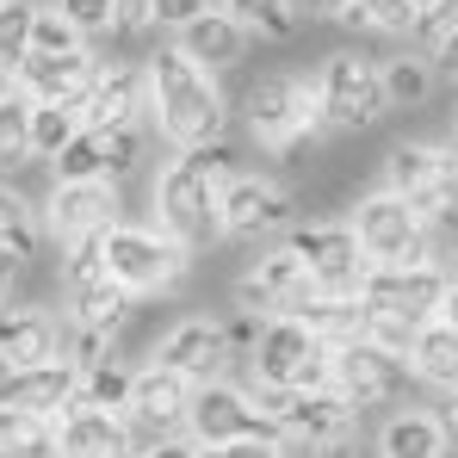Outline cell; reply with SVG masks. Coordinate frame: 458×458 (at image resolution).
<instances>
[{
  "label": "cell",
  "instance_id": "4316f807",
  "mask_svg": "<svg viewBox=\"0 0 458 458\" xmlns=\"http://www.w3.org/2000/svg\"><path fill=\"white\" fill-rule=\"evenodd\" d=\"M131 316H137V298H131L118 279H93V285H75V292H69V322H75V328H106V335L124 341Z\"/></svg>",
  "mask_w": 458,
  "mask_h": 458
},
{
  "label": "cell",
  "instance_id": "d6986e66",
  "mask_svg": "<svg viewBox=\"0 0 458 458\" xmlns=\"http://www.w3.org/2000/svg\"><path fill=\"white\" fill-rule=\"evenodd\" d=\"M87 124L93 131H143L149 124V75L143 63H99L87 87Z\"/></svg>",
  "mask_w": 458,
  "mask_h": 458
},
{
  "label": "cell",
  "instance_id": "2e32d148",
  "mask_svg": "<svg viewBox=\"0 0 458 458\" xmlns=\"http://www.w3.org/2000/svg\"><path fill=\"white\" fill-rule=\"evenodd\" d=\"M316 298V279L304 273V260L273 242L260 260H248V273L235 279V310H254V316H298Z\"/></svg>",
  "mask_w": 458,
  "mask_h": 458
},
{
  "label": "cell",
  "instance_id": "8d00e7d4",
  "mask_svg": "<svg viewBox=\"0 0 458 458\" xmlns=\"http://www.w3.org/2000/svg\"><path fill=\"white\" fill-rule=\"evenodd\" d=\"M131 384H137V366H124V360H106V366L81 372V403L124 415V409H131Z\"/></svg>",
  "mask_w": 458,
  "mask_h": 458
},
{
  "label": "cell",
  "instance_id": "52a82bcc",
  "mask_svg": "<svg viewBox=\"0 0 458 458\" xmlns=\"http://www.w3.org/2000/svg\"><path fill=\"white\" fill-rule=\"evenodd\" d=\"M298 224H304L298 192H285L267 174H235V180H224V192H217V242L260 248V242H285Z\"/></svg>",
  "mask_w": 458,
  "mask_h": 458
},
{
  "label": "cell",
  "instance_id": "7a4b0ae2",
  "mask_svg": "<svg viewBox=\"0 0 458 458\" xmlns=\"http://www.w3.org/2000/svg\"><path fill=\"white\" fill-rule=\"evenodd\" d=\"M242 167H235L229 137L224 143H205V149H174V161L155 174V229H167L186 248L217 242V192Z\"/></svg>",
  "mask_w": 458,
  "mask_h": 458
},
{
  "label": "cell",
  "instance_id": "c3c4849f",
  "mask_svg": "<svg viewBox=\"0 0 458 458\" xmlns=\"http://www.w3.org/2000/svg\"><path fill=\"white\" fill-rule=\"evenodd\" d=\"M25 273V260L13 254V248H0V310H6V292H13V279Z\"/></svg>",
  "mask_w": 458,
  "mask_h": 458
},
{
  "label": "cell",
  "instance_id": "681fc988",
  "mask_svg": "<svg viewBox=\"0 0 458 458\" xmlns=\"http://www.w3.org/2000/svg\"><path fill=\"white\" fill-rule=\"evenodd\" d=\"M131 458H192V440H161V446H143Z\"/></svg>",
  "mask_w": 458,
  "mask_h": 458
},
{
  "label": "cell",
  "instance_id": "9a60e30c",
  "mask_svg": "<svg viewBox=\"0 0 458 458\" xmlns=\"http://www.w3.org/2000/svg\"><path fill=\"white\" fill-rule=\"evenodd\" d=\"M192 390H199L192 378H180V372H167V366H155V360H149V366H137L131 409H124L137 453H143V446H161V440H180L186 409H192Z\"/></svg>",
  "mask_w": 458,
  "mask_h": 458
},
{
  "label": "cell",
  "instance_id": "8fae6325",
  "mask_svg": "<svg viewBox=\"0 0 458 458\" xmlns=\"http://www.w3.org/2000/svg\"><path fill=\"white\" fill-rule=\"evenodd\" d=\"M186 434H192V446H229V440H279V446H285L279 421L254 403V390H248V384H229V378L192 390Z\"/></svg>",
  "mask_w": 458,
  "mask_h": 458
},
{
  "label": "cell",
  "instance_id": "db71d44e",
  "mask_svg": "<svg viewBox=\"0 0 458 458\" xmlns=\"http://www.w3.org/2000/svg\"><path fill=\"white\" fill-rule=\"evenodd\" d=\"M453 149H458V112H453Z\"/></svg>",
  "mask_w": 458,
  "mask_h": 458
},
{
  "label": "cell",
  "instance_id": "1f68e13d",
  "mask_svg": "<svg viewBox=\"0 0 458 458\" xmlns=\"http://www.w3.org/2000/svg\"><path fill=\"white\" fill-rule=\"evenodd\" d=\"M0 248H13L25 267L44 248V205H31L19 186H0Z\"/></svg>",
  "mask_w": 458,
  "mask_h": 458
},
{
  "label": "cell",
  "instance_id": "f1b7e54d",
  "mask_svg": "<svg viewBox=\"0 0 458 458\" xmlns=\"http://www.w3.org/2000/svg\"><path fill=\"white\" fill-rule=\"evenodd\" d=\"M378 81H384V106H396V112H415V106H428L434 99V63L421 56V50H396V56H378Z\"/></svg>",
  "mask_w": 458,
  "mask_h": 458
},
{
  "label": "cell",
  "instance_id": "60d3db41",
  "mask_svg": "<svg viewBox=\"0 0 458 458\" xmlns=\"http://www.w3.org/2000/svg\"><path fill=\"white\" fill-rule=\"evenodd\" d=\"M260 322L267 316H254V310H229L224 316V341H229V360H254V341H260Z\"/></svg>",
  "mask_w": 458,
  "mask_h": 458
},
{
  "label": "cell",
  "instance_id": "83f0119b",
  "mask_svg": "<svg viewBox=\"0 0 458 458\" xmlns=\"http://www.w3.org/2000/svg\"><path fill=\"white\" fill-rule=\"evenodd\" d=\"M446 453H453V440H446L440 415H421V409L390 415L378 434V458H446Z\"/></svg>",
  "mask_w": 458,
  "mask_h": 458
},
{
  "label": "cell",
  "instance_id": "f35d334b",
  "mask_svg": "<svg viewBox=\"0 0 458 458\" xmlns=\"http://www.w3.org/2000/svg\"><path fill=\"white\" fill-rule=\"evenodd\" d=\"M341 25H353V31H390V38H409V0H353Z\"/></svg>",
  "mask_w": 458,
  "mask_h": 458
},
{
  "label": "cell",
  "instance_id": "d6a6232c",
  "mask_svg": "<svg viewBox=\"0 0 458 458\" xmlns=\"http://www.w3.org/2000/svg\"><path fill=\"white\" fill-rule=\"evenodd\" d=\"M0 458H56V421L0 403Z\"/></svg>",
  "mask_w": 458,
  "mask_h": 458
},
{
  "label": "cell",
  "instance_id": "4dcf8cb0",
  "mask_svg": "<svg viewBox=\"0 0 458 458\" xmlns=\"http://www.w3.org/2000/svg\"><path fill=\"white\" fill-rule=\"evenodd\" d=\"M298 322H304L310 335H322L328 347H347V341H366V304L360 298H310L298 310Z\"/></svg>",
  "mask_w": 458,
  "mask_h": 458
},
{
  "label": "cell",
  "instance_id": "5bb4252c",
  "mask_svg": "<svg viewBox=\"0 0 458 458\" xmlns=\"http://www.w3.org/2000/svg\"><path fill=\"white\" fill-rule=\"evenodd\" d=\"M124 199H118V180H56L50 199H44V235H56L63 248L93 242L106 229H118L124 217Z\"/></svg>",
  "mask_w": 458,
  "mask_h": 458
},
{
  "label": "cell",
  "instance_id": "ab89813d",
  "mask_svg": "<svg viewBox=\"0 0 458 458\" xmlns=\"http://www.w3.org/2000/svg\"><path fill=\"white\" fill-rule=\"evenodd\" d=\"M93 279H106V242H99V235H93V242H75V248L63 254V292L93 285Z\"/></svg>",
  "mask_w": 458,
  "mask_h": 458
},
{
  "label": "cell",
  "instance_id": "bcb514c9",
  "mask_svg": "<svg viewBox=\"0 0 458 458\" xmlns=\"http://www.w3.org/2000/svg\"><path fill=\"white\" fill-rule=\"evenodd\" d=\"M428 63H434V75H440V81H453V87H458V25L428 50Z\"/></svg>",
  "mask_w": 458,
  "mask_h": 458
},
{
  "label": "cell",
  "instance_id": "9c48e42d",
  "mask_svg": "<svg viewBox=\"0 0 458 458\" xmlns=\"http://www.w3.org/2000/svg\"><path fill=\"white\" fill-rule=\"evenodd\" d=\"M347 224L360 235V248H366V260L372 267H421V260H434V224L421 217V211H409L396 192H366L353 211H347Z\"/></svg>",
  "mask_w": 458,
  "mask_h": 458
},
{
  "label": "cell",
  "instance_id": "e575fe53",
  "mask_svg": "<svg viewBox=\"0 0 458 458\" xmlns=\"http://www.w3.org/2000/svg\"><path fill=\"white\" fill-rule=\"evenodd\" d=\"M25 161H38L31 155V99L13 87L0 99V174H19Z\"/></svg>",
  "mask_w": 458,
  "mask_h": 458
},
{
  "label": "cell",
  "instance_id": "7402d4cb",
  "mask_svg": "<svg viewBox=\"0 0 458 458\" xmlns=\"http://www.w3.org/2000/svg\"><path fill=\"white\" fill-rule=\"evenodd\" d=\"M50 360H63V322L38 304L0 310V372H25Z\"/></svg>",
  "mask_w": 458,
  "mask_h": 458
},
{
  "label": "cell",
  "instance_id": "cb8c5ba5",
  "mask_svg": "<svg viewBox=\"0 0 458 458\" xmlns=\"http://www.w3.org/2000/svg\"><path fill=\"white\" fill-rule=\"evenodd\" d=\"M81 396V366L50 360V366H25V372H0V403L6 409H31V415H63Z\"/></svg>",
  "mask_w": 458,
  "mask_h": 458
},
{
  "label": "cell",
  "instance_id": "816d5d0a",
  "mask_svg": "<svg viewBox=\"0 0 458 458\" xmlns=\"http://www.w3.org/2000/svg\"><path fill=\"white\" fill-rule=\"evenodd\" d=\"M440 322H446V328H458V279L446 285V298H440Z\"/></svg>",
  "mask_w": 458,
  "mask_h": 458
},
{
  "label": "cell",
  "instance_id": "d590c367",
  "mask_svg": "<svg viewBox=\"0 0 458 458\" xmlns=\"http://www.w3.org/2000/svg\"><path fill=\"white\" fill-rule=\"evenodd\" d=\"M31 31H38V0H0V69L31 63Z\"/></svg>",
  "mask_w": 458,
  "mask_h": 458
},
{
  "label": "cell",
  "instance_id": "7bdbcfd3",
  "mask_svg": "<svg viewBox=\"0 0 458 458\" xmlns=\"http://www.w3.org/2000/svg\"><path fill=\"white\" fill-rule=\"evenodd\" d=\"M192 458H285L279 440H229V446H192Z\"/></svg>",
  "mask_w": 458,
  "mask_h": 458
},
{
  "label": "cell",
  "instance_id": "8992f818",
  "mask_svg": "<svg viewBox=\"0 0 458 458\" xmlns=\"http://www.w3.org/2000/svg\"><path fill=\"white\" fill-rule=\"evenodd\" d=\"M248 384L267 390H322L335 384V347L322 335H310L298 316H267L254 360H248Z\"/></svg>",
  "mask_w": 458,
  "mask_h": 458
},
{
  "label": "cell",
  "instance_id": "74e56055",
  "mask_svg": "<svg viewBox=\"0 0 458 458\" xmlns=\"http://www.w3.org/2000/svg\"><path fill=\"white\" fill-rule=\"evenodd\" d=\"M69 50H87V31L75 19H63L56 6H38V31H31V56H69Z\"/></svg>",
  "mask_w": 458,
  "mask_h": 458
},
{
  "label": "cell",
  "instance_id": "277c9868",
  "mask_svg": "<svg viewBox=\"0 0 458 458\" xmlns=\"http://www.w3.org/2000/svg\"><path fill=\"white\" fill-rule=\"evenodd\" d=\"M248 112V137L273 155H298L310 149L316 137H328L322 124V93H316V75H260L242 99Z\"/></svg>",
  "mask_w": 458,
  "mask_h": 458
},
{
  "label": "cell",
  "instance_id": "3957f363",
  "mask_svg": "<svg viewBox=\"0 0 458 458\" xmlns=\"http://www.w3.org/2000/svg\"><path fill=\"white\" fill-rule=\"evenodd\" d=\"M248 390L279 421L285 446H304L316 458H347L353 434H360V409L335 384H322V390H267V384H248Z\"/></svg>",
  "mask_w": 458,
  "mask_h": 458
},
{
  "label": "cell",
  "instance_id": "7dc6e473",
  "mask_svg": "<svg viewBox=\"0 0 458 458\" xmlns=\"http://www.w3.org/2000/svg\"><path fill=\"white\" fill-rule=\"evenodd\" d=\"M347 6H353V0H298L304 19H347Z\"/></svg>",
  "mask_w": 458,
  "mask_h": 458
},
{
  "label": "cell",
  "instance_id": "f5cc1de1",
  "mask_svg": "<svg viewBox=\"0 0 458 458\" xmlns=\"http://www.w3.org/2000/svg\"><path fill=\"white\" fill-rule=\"evenodd\" d=\"M13 87H19V75H13V69H0V99H6Z\"/></svg>",
  "mask_w": 458,
  "mask_h": 458
},
{
  "label": "cell",
  "instance_id": "44dd1931",
  "mask_svg": "<svg viewBox=\"0 0 458 458\" xmlns=\"http://www.w3.org/2000/svg\"><path fill=\"white\" fill-rule=\"evenodd\" d=\"M137 440H131V421L112 415V409H93V403H69L56 415V458H131Z\"/></svg>",
  "mask_w": 458,
  "mask_h": 458
},
{
  "label": "cell",
  "instance_id": "ee69618b",
  "mask_svg": "<svg viewBox=\"0 0 458 458\" xmlns=\"http://www.w3.org/2000/svg\"><path fill=\"white\" fill-rule=\"evenodd\" d=\"M205 6H211V0H155V25H161V31H186Z\"/></svg>",
  "mask_w": 458,
  "mask_h": 458
},
{
  "label": "cell",
  "instance_id": "f907efd6",
  "mask_svg": "<svg viewBox=\"0 0 458 458\" xmlns=\"http://www.w3.org/2000/svg\"><path fill=\"white\" fill-rule=\"evenodd\" d=\"M440 428H446V440H458V390L440 396Z\"/></svg>",
  "mask_w": 458,
  "mask_h": 458
},
{
  "label": "cell",
  "instance_id": "ac0fdd59",
  "mask_svg": "<svg viewBox=\"0 0 458 458\" xmlns=\"http://www.w3.org/2000/svg\"><path fill=\"white\" fill-rule=\"evenodd\" d=\"M155 366H167V372H180V378H192V384H217L229 366L224 322L217 316H180L155 341Z\"/></svg>",
  "mask_w": 458,
  "mask_h": 458
},
{
  "label": "cell",
  "instance_id": "ffe728a7",
  "mask_svg": "<svg viewBox=\"0 0 458 458\" xmlns=\"http://www.w3.org/2000/svg\"><path fill=\"white\" fill-rule=\"evenodd\" d=\"M143 161V131H81L69 149L56 155V180H124Z\"/></svg>",
  "mask_w": 458,
  "mask_h": 458
},
{
  "label": "cell",
  "instance_id": "d4e9b609",
  "mask_svg": "<svg viewBox=\"0 0 458 458\" xmlns=\"http://www.w3.org/2000/svg\"><path fill=\"white\" fill-rule=\"evenodd\" d=\"M93 75H99V56H93V50L31 56V63L19 69V93H25V99H75V106H87Z\"/></svg>",
  "mask_w": 458,
  "mask_h": 458
},
{
  "label": "cell",
  "instance_id": "6da1fadb",
  "mask_svg": "<svg viewBox=\"0 0 458 458\" xmlns=\"http://www.w3.org/2000/svg\"><path fill=\"white\" fill-rule=\"evenodd\" d=\"M143 75H149V124L161 131V143H174V149L224 143L229 99L211 69H199L180 44H161L143 56Z\"/></svg>",
  "mask_w": 458,
  "mask_h": 458
},
{
  "label": "cell",
  "instance_id": "30bf717a",
  "mask_svg": "<svg viewBox=\"0 0 458 458\" xmlns=\"http://www.w3.org/2000/svg\"><path fill=\"white\" fill-rule=\"evenodd\" d=\"M316 93H322V124L335 137H360L390 112L384 81H378V56H366V50H335L316 69Z\"/></svg>",
  "mask_w": 458,
  "mask_h": 458
},
{
  "label": "cell",
  "instance_id": "f546056e",
  "mask_svg": "<svg viewBox=\"0 0 458 458\" xmlns=\"http://www.w3.org/2000/svg\"><path fill=\"white\" fill-rule=\"evenodd\" d=\"M81 131H87V106H75V99H31V155L38 161H56Z\"/></svg>",
  "mask_w": 458,
  "mask_h": 458
},
{
  "label": "cell",
  "instance_id": "484cf974",
  "mask_svg": "<svg viewBox=\"0 0 458 458\" xmlns=\"http://www.w3.org/2000/svg\"><path fill=\"white\" fill-rule=\"evenodd\" d=\"M403 366H409L415 384H428V390H440V396L458 390V328H446V322L434 316V322L415 335V347H409Z\"/></svg>",
  "mask_w": 458,
  "mask_h": 458
},
{
  "label": "cell",
  "instance_id": "b9f144b4",
  "mask_svg": "<svg viewBox=\"0 0 458 458\" xmlns=\"http://www.w3.org/2000/svg\"><path fill=\"white\" fill-rule=\"evenodd\" d=\"M63 19H75L87 38H99V31H118V19H112V0H50Z\"/></svg>",
  "mask_w": 458,
  "mask_h": 458
},
{
  "label": "cell",
  "instance_id": "603a6c76",
  "mask_svg": "<svg viewBox=\"0 0 458 458\" xmlns=\"http://www.w3.org/2000/svg\"><path fill=\"white\" fill-rule=\"evenodd\" d=\"M174 44L199 63V69H211V75H224V69H235V63H248V44H254V31L235 19V13H224L217 0L186 25V31H174Z\"/></svg>",
  "mask_w": 458,
  "mask_h": 458
},
{
  "label": "cell",
  "instance_id": "ba28073f",
  "mask_svg": "<svg viewBox=\"0 0 458 458\" xmlns=\"http://www.w3.org/2000/svg\"><path fill=\"white\" fill-rule=\"evenodd\" d=\"M384 192H396L428 224L458 211V149L453 143H396L384 155Z\"/></svg>",
  "mask_w": 458,
  "mask_h": 458
},
{
  "label": "cell",
  "instance_id": "f6af8a7d",
  "mask_svg": "<svg viewBox=\"0 0 458 458\" xmlns=\"http://www.w3.org/2000/svg\"><path fill=\"white\" fill-rule=\"evenodd\" d=\"M112 19H118V31H149L155 0H112Z\"/></svg>",
  "mask_w": 458,
  "mask_h": 458
},
{
  "label": "cell",
  "instance_id": "836d02e7",
  "mask_svg": "<svg viewBox=\"0 0 458 458\" xmlns=\"http://www.w3.org/2000/svg\"><path fill=\"white\" fill-rule=\"evenodd\" d=\"M217 6H224V13H235L254 38H273V44L298 38V25H304L298 0H217Z\"/></svg>",
  "mask_w": 458,
  "mask_h": 458
},
{
  "label": "cell",
  "instance_id": "5b68a950",
  "mask_svg": "<svg viewBox=\"0 0 458 458\" xmlns=\"http://www.w3.org/2000/svg\"><path fill=\"white\" fill-rule=\"evenodd\" d=\"M99 242H106V279H118L137 304L174 292L192 273V248L174 242L167 229H155V224H118V229H106Z\"/></svg>",
  "mask_w": 458,
  "mask_h": 458
},
{
  "label": "cell",
  "instance_id": "7c38bea8",
  "mask_svg": "<svg viewBox=\"0 0 458 458\" xmlns=\"http://www.w3.org/2000/svg\"><path fill=\"white\" fill-rule=\"evenodd\" d=\"M285 248L304 260V273L316 279L322 298H360V285H366V273H372V260H366L353 224H298L285 235Z\"/></svg>",
  "mask_w": 458,
  "mask_h": 458
},
{
  "label": "cell",
  "instance_id": "4fadbf2b",
  "mask_svg": "<svg viewBox=\"0 0 458 458\" xmlns=\"http://www.w3.org/2000/svg\"><path fill=\"white\" fill-rule=\"evenodd\" d=\"M453 273L440 260H421V267H372L366 285H360V304L366 316H396V322H434L440 316V298H446Z\"/></svg>",
  "mask_w": 458,
  "mask_h": 458
},
{
  "label": "cell",
  "instance_id": "e0dca14e",
  "mask_svg": "<svg viewBox=\"0 0 458 458\" xmlns=\"http://www.w3.org/2000/svg\"><path fill=\"white\" fill-rule=\"evenodd\" d=\"M335 390L366 415V409H390L409 390V366L396 353H384L378 341H347L335 347Z\"/></svg>",
  "mask_w": 458,
  "mask_h": 458
}]
</instances>
